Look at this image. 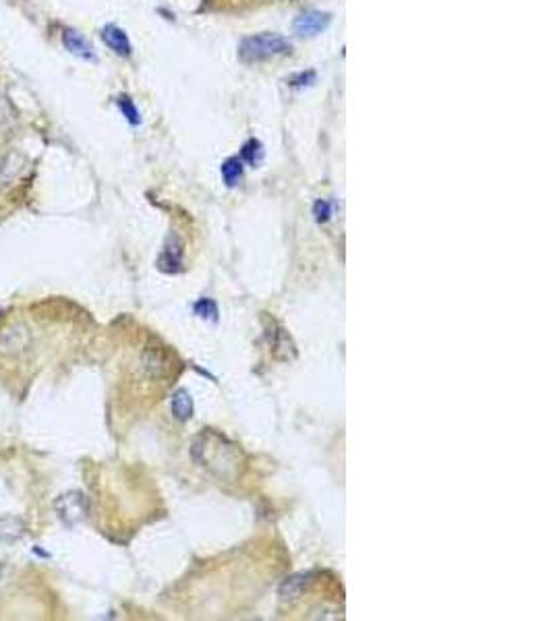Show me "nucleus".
Returning <instances> with one entry per match:
<instances>
[{"label": "nucleus", "instance_id": "obj_1", "mask_svg": "<svg viewBox=\"0 0 553 621\" xmlns=\"http://www.w3.org/2000/svg\"><path fill=\"white\" fill-rule=\"evenodd\" d=\"M193 458H196L204 468L214 472L218 479L233 480L239 477L242 456L236 443L227 437L216 433L214 429L204 431L193 443Z\"/></svg>", "mask_w": 553, "mask_h": 621}, {"label": "nucleus", "instance_id": "obj_2", "mask_svg": "<svg viewBox=\"0 0 553 621\" xmlns=\"http://www.w3.org/2000/svg\"><path fill=\"white\" fill-rule=\"evenodd\" d=\"M293 44L280 34H257L249 35L241 42L239 58L242 63H264V60L290 54Z\"/></svg>", "mask_w": 553, "mask_h": 621}, {"label": "nucleus", "instance_id": "obj_3", "mask_svg": "<svg viewBox=\"0 0 553 621\" xmlns=\"http://www.w3.org/2000/svg\"><path fill=\"white\" fill-rule=\"evenodd\" d=\"M332 23L330 13H321V11H307L295 19V32L299 35H318L326 32L327 26Z\"/></svg>", "mask_w": 553, "mask_h": 621}, {"label": "nucleus", "instance_id": "obj_4", "mask_svg": "<svg viewBox=\"0 0 553 621\" xmlns=\"http://www.w3.org/2000/svg\"><path fill=\"white\" fill-rule=\"evenodd\" d=\"M102 40L106 42V46L119 54V57H131V42L127 38V34L117 26H106L102 29Z\"/></svg>", "mask_w": 553, "mask_h": 621}, {"label": "nucleus", "instance_id": "obj_5", "mask_svg": "<svg viewBox=\"0 0 553 621\" xmlns=\"http://www.w3.org/2000/svg\"><path fill=\"white\" fill-rule=\"evenodd\" d=\"M65 46H66V50L75 54V57L79 58H85V60H94L96 58V54H94V48H91V44L88 40L83 38V35H79L77 32H73V29H69V32H65Z\"/></svg>", "mask_w": 553, "mask_h": 621}, {"label": "nucleus", "instance_id": "obj_6", "mask_svg": "<svg viewBox=\"0 0 553 621\" xmlns=\"http://www.w3.org/2000/svg\"><path fill=\"white\" fill-rule=\"evenodd\" d=\"M170 408H173L174 417L179 418V421H187V418H191L193 414V400L191 395L185 392V389H179L173 395V402H170Z\"/></svg>", "mask_w": 553, "mask_h": 621}, {"label": "nucleus", "instance_id": "obj_7", "mask_svg": "<svg viewBox=\"0 0 553 621\" xmlns=\"http://www.w3.org/2000/svg\"><path fill=\"white\" fill-rule=\"evenodd\" d=\"M241 176H242V160H241L239 156L228 157V160L222 164V179H224V182H227L228 187H234L236 182L241 180Z\"/></svg>", "mask_w": 553, "mask_h": 621}, {"label": "nucleus", "instance_id": "obj_8", "mask_svg": "<svg viewBox=\"0 0 553 621\" xmlns=\"http://www.w3.org/2000/svg\"><path fill=\"white\" fill-rule=\"evenodd\" d=\"M309 578H311L309 574H301V576L290 578L288 582H284V586H282L284 599H295V596H299L303 593V588H305L309 584Z\"/></svg>", "mask_w": 553, "mask_h": 621}, {"label": "nucleus", "instance_id": "obj_9", "mask_svg": "<svg viewBox=\"0 0 553 621\" xmlns=\"http://www.w3.org/2000/svg\"><path fill=\"white\" fill-rule=\"evenodd\" d=\"M261 157H264V150H261L259 142H255V139H251V142L245 143V148H242V151H241V160L242 162H249V164H251V166H255V164L261 162Z\"/></svg>", "mask_w": 553, "mask_h": 621}, {"label": "nucleus", "instance_id": "obj_10", "mask_svg": "<svg viewBox=\"0 0 553 621\" xmlns=\"http://www.w3.org/2000/svg\"><path fill=\"white\" fill-rule=\"evenodd\" d=\"M119 108H120V112L125 114L127 120H129L131 125H139V111L135 108V104H133L131 97H127V96H120L119 97Z\"/></svg>", "mask_w": 553, "mask_h": 621}, {"label": "nucleus", "instance_id": "obj_11", "mask_svg": "<svg viewBox=\"0 0 553 621\" xmlns=\"http://www.w3.org/2000/svg\"><path fill=\"white\" fill-rule=\"evenodd\" d=\"M196 313L199 315V318H211V319H216L218 309H216V304L210 301V298H204V301H199V303L196 304Z\"/></svg>", "mask_w": 553, "mask_h": 621}, {"label": "nucleus", "instance_id": "obj_12", "mask_svg": "<svg viewBox=\"0 0 553 621\" xmlns=\"http://www.w3.org/2000/svg\"><path fill=\"white\" fill-rule=\"evenodd\" d=\"M313 214H315V220L318 222H327L332 216V205L327 203L326 199H319L318 203L313 205Z\"/></svg>", "mask_w": 553, "mask_h": 621}]
</instances>
